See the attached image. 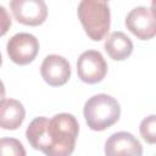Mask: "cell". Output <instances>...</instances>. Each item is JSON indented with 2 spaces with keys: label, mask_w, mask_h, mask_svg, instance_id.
<instances>
[{
  "label": "cell",
  "mask_w": 156,
  "mask_h": 156,
  "mask_svg": "<svg viewBox=\"0 0 156 156\" xmlns=\"http://www.w3.org/2000/svg\"><path fill=\"white\" fill-rule=\"evenodd\" d=\"M10 10L18 23L37 27L48 18V6L44 0H10Z\"/></svg>",
  "instance_id": "obj_6"
},
{
  "label": "cell",
  "mask_w": 156,
  "mask_h": 156,
  "mask_svg": "<svg viewBox=\"0 0 156 156\" xmlns=\"http://www.w3.org/2000/svg\"><path fill=\"white\" fill-rule=\"evenodd\" d=\"M5 98V85L2 83V80L0 79V100H2Z\"/></svg>",
  "instance_id": "obj_15"
},
{
  "label": "cell",
  "mask_w": 156,
  "mask_h": 156,
  "mask_svg": "<svg viewBox=\"0 0 156 156\" xmlns=\"http://www.w3.org/2000/svg\"><path fill=\"white\" fill-rule=\"evenodd\" d=\"M83 115L91 130L102 132L118 122L121 117V106L113 96L98 94L85 101Z\"/></svg>",
  "instance_id": "obj_3"
},
{
  "label": "cell",
  "mask_w": 156,
  "mask_h": 156,
  "mask_svg": "<svg viewBox=\"0 0 156 156\" xmlns=\"http://www.w3.org/2000/svg\"><path fill=\"white\" fill-rule=\"evenodd\" d=\"M11 24H12V20L7 10L0 5V37H4L9 32Z\"/></svg>",
  "instance_id": "obj_14"
},
{
  "label": "cell",
  "mask_w": 156,
  "mask_h": 156,
  "mask_svg": "<svg viewBox=\"0 0 156 156\" xmlns=\"http://www.w3.org/2000/svg\"><path fill=\"white\" fill-rule=\"evenodd\" d=\"M124 23L127 29L140 40H150L156 34L154 11L146 6H138L130 10Z\"/></svg>",
  "instance_id": "obj_7"
},
{
  "label": "cell",
  "mask_w": 156,
  "mask_h": 156,
  "mask_svg": "<svg viewBox=\"0 0 156 156\" xmlns=\"http://www.w3.org/2000/svg\"><path fill=\"white\" fill-rule=\"evenodd\" d=\"M105 51L115 61H124L133 52V41L123 32L111 33L104 44Z\"/></svg>",
  "instance_id": "obj_11"
},
{
  "label": "cell",
  "mask_w": 156,
  "mask_h": 156,
  "mask_svg": "<svg viewBox=\"0 0 156 156\" xmlns=\"http://www.w3.org/2000/svg\"><path fill=\"white\" fill-rule=\"evenodd\" d=\"M6 51L13 63L26 66L35 60L39 52V41L30 33H17L9 39Z\"/></svg>",
  "instance_id": "obj_4"
},
{
  "label": "cell",
  "mask_w": 156,
  "mask_h": 156,
  "mask_svg": "<svg viewBox=\"0 0 156 156\" xmlns=\"http://www.w3.org/2000/svg\"><path fill=\"white\" fill-rule=\"evenodd\" d=\"M78 78L87 84H96L107 74V63L98 50H87L80 54L77 61Z\"/></svg>",
  "instance_id": "obj_5"
},
{
  "label": "cell",
  "mask_w": 156,
  "mask_h": 156,
  "mask_svg": "<svg viewBox=\"0 0 156 156\" xmlns=\"http://www.w3.org/2000/svg\"><path fill=\"white\" fill-rule=\"evenodd\" d=\"M40 74L49 85L62 87L71 78V65L63 56L51 54L43 60Z\"/></svg>",
  "instance_id": "obj_8"
},
{
  "label": "cell",
  "mask_w": 156,
  "mask_h": 156,
  "mask_svg": "<svg viewBox=\"0 0 156 156\" xmlns=\"http://www.w3.org/2000/svg\"><path fill=\"white\" fill-rule=\"evenodd\" d=\"M1 65H2V57H1V52H0V67H1Z\"/></svg>",
  "instance_id": "obj_16"
},
{
  "label": "cell",
  "mask_w": 156,
  "mask_h": 156,
  "mask_svg": "<svg viewBox=\"0 0 156 156\" xmlns=\"http://www.w3.org/2000/svg\"><path fill=\"white\" fill-rule=\"evenodd\" d=\"M105 154L107 156L118 155H130L140 156L143 155V146L140 141L128 132L113 133L105 143Z\"/></svg>",
  "instance_id": "obj_9"
},
{
  "label": "cell",
  "mask_w": 156,
  "mask_h": 156,
  "mask_svg": "<svg viewBox=\"0 0 156 156\" xmlns=\"http://www.w3.org/2000/svg\"><path fill=\"white\" fill-rule=\"evenodd\" d=\"M140 135L141 138L149 143V144H155L156 143V116L150 115L146 118H144L140 123Z\"/></svg>",
  "instance_id": "obj_13"
},
{
  "label": "cell",
  "mask_w": 156,
  "mask_h": 156,
  "mask_svg": "<svg viewBox=\"0 0 156 156\" xmlns=\"http://www.w3.org/2000/svg\"><path fill=\"white\" fill-rule=\"evenodd\" d=\"M26 118V110L16 99L0 100V128L6 130L18 129Z\"/></svg>",
  "instance_id": "obj_10"
},
{
  "label": "cell",
  "mask_w": 156,
  "mask_h": 156,
  "mask_svg": "<svg viewBox=\"0 0 156 156\" xmlns=\"http://www.w3.org/2000/svg\"><path fill=\"white\" fill-rule=\"evenodd\" d=\"M24 156L26 150L22 143L15 138L0 139V156Z\"/></svg>",
  "instance_id": "obj_12"
},
{
  "label": "cell",
  "mask_w": 156,
  "mask_h": 156,
  "mask_svg": "<svg viewBox=\"0 0 156 156\" xmlns=\"http://www.w3.org/2000/svg\"><path fill=\"white\" fill-rule=\"evenodd\" d=\"M79 124L71 113H57L52 118H34L26 130L30 146L48 156H68L74 151Z\"/></svg>",
  "instance_id": "obj_1"
},
{
  "label": "cell",
  "mask_w": 156,
  "mask_h": 156,
  "mask_svg": "<svg viewBox=\"0 0 156 156\" xmlns=\"http://www.w3.org/2000/svg\"><path fill=\"white\" fill-rule=\"evenodd\" d=\"M77 15L85 34L91 40L100 41L107 35L111 12L106 0H80Z\"/></svg>",
  "instance_id": "obj_2"
},
{
  "label": "cell",
  "mask_w": 156,
  "mask_h": 156,
  "mask_svg": "<svg viewBox=\"0 0 156 156\" xmlns=\"http://www.w3.org/2000/svg\"><path fill=\"white\" fill-rule=\"evenodd\" d=\"M106 1H108V0H106Z\"/></svg>",
  "instance_id": "obj_17"
}]
</instances>
